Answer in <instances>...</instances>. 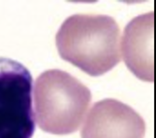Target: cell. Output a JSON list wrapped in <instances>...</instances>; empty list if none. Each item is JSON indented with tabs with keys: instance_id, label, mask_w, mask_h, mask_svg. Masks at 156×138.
<instances>
[{
	"instance_id": "277c9868",
	"label": "cell",
	"mask_w": 156,
	"mask_h": 138,
	"mask_svg": "<svg viewBox=\"0 0 156 138\" xmlns=\"http://www.w3.org/2000/svg\"><path fill=\"white\" fill-rule=\"evenodd\" d=\"M145 122L130 106L112 98L96 102L84 120L81 138H144Z\"/></svg>"
},
{
	"instance_id": "5b68a950",
	"label": "cell",
	"mask_w": 156,
	"mask_h": 138,
	"mask_svg": "<svg viewBox=\"0 0 156 138\" xmlns=\"http://www.w3.org/2000/svg\"><path fill=\"white\" fill-rule=\"evenodd\" d=\"M154 11L133 17L124 27L121 46L127 67L139 79L154 82Z\"/></svg>"
},
{
	"instance_id": "7a4b0ae2",
	"label": "cell",
	"mask_w": 156,
	"mask_h": 138,
	"mask_svg": "<svg viewBox=\"0 0 156 138\" xmlns=\"http://www.w3.org/2000/svg\"><path fill=\"white\" fill-rule=\"evenodd\" d=\"M90 101V90L66 71L46 70L35 81V120L46 133H75L84 120Z\"/></svg>"
},
{
	"instance_id": "3957f363",
	"label": "cell",
	"mask_w": 156,
	"mask_h": 138,
	"mask_svg": "<svg viewBox=\"0 0 156 138\" xmlns=\"http://www.w3.org/2000/svg\"><path fill=\"white\" fill-rule=\"evenodd\" d=\"M33 78L21 63L0 56V138H31L36 129Z\"/></svg>"
},
{
	"instance_id": "6da1fadb",
	"label": "cell",
	"mask_w": 156,
	"mask_h": 138,
	"mask_svg": "<svg viewBox=\"0 0 156 138\" xmlns=\"http://www.w3.org/2000/svg\"><path fill=\"white\" fill-rule=\"evenodd\" d=\"M120 27L108 15L74 14L56 35V45L64 60L92 76H101L121 61Z\"/></svg>"
}]
</instances>
